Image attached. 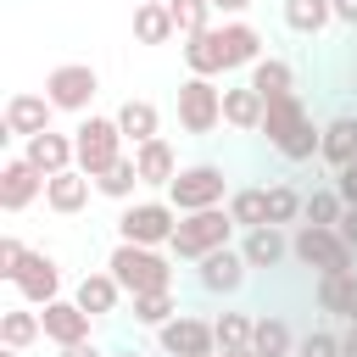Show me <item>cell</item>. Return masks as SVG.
<instances>
[{
	"label": "cell",
	"instance_id": "39",
	"mask_svg": "<svg viewBox=\"0 0 357 357\" xmlns=\"http://www.w3.org/2000/svg\"><path fill=\"white\" fill-rule=\"evenodd\" d=\"M296 357H340V335L335 329H307L296 340Z\"/></svg>",
	"mask_w": 357,
	"mask_h": 357
},
{
	"label": "cell",
	"instance_id": "33",
	"mask_svg": "<svg viewBox=\"0 0 357 357\" xmlns=\"http://www.w3.org/2000/svg\"><path fill=\"white\" fill-rule=\"evenodd\" d=\"M95 190L106 195V201H134V190H139V167H134V156H123V162H112L100 178H95Z\"/></svg>",
	"mask_w": 357,
	"mask_h": 357
},
{
	"label": "cell",
	"instance_id": "29",
	"mask_svg": "<svg viewBox=\"0 0 357 357\" xmlns=\"http://www.w3.org/2000/svg\"><path fill=\"white\" fill-rule=\"evenodd\" d=\"M329 22H335V0H284V28H290V33L312 39V33H324Z\"/></svg>",
	"mask_w": 357,
	"mask_h": 357
},
{
	"label": "cell",
	"instance_id": "37",
	"mask_svg": "<svg viewBox=\"0 0 357 357\" xmlns=\"http://www.w3.org/2000/svg\"><path fill=\"white\" fill-rule=\"evenodd\" d=\"M301 212H307V195H301L296 184H268V223L284 229V223H296Z\"/></svg>",
	"mask_w": 357,
	"mask_h": 357
},
{
	"label": "cell",
	"instance_id": "5",
	"mask_svg": "<svg viewBox=\"0 0 357 357\" xmlns=\"http://www.w3.org/2000/svg\"><path fill=\"white\" fill-rule=\"evenodd\" d=\"M73 145H78V173H89V178H100L112 162H123V128H117V117H78V128H73Z\"/></svg>",
	"mask_w": 357,
	"mask_h": 357
},
{
	"label": "cell",
	"instance_id": "22",
	"mask_svg": "<svg viewBox=\"0 0 357 357\" xmlns=\"http://www.w3.org/2000/svg\"><path fill=\"white\" fill-rule=\"evenodd\" d=\"M262 112H268V100H262L251 84L223 89V123H229V128H240V134H262Z\"/></svg>",
	"mask_w": 357,
	"mask_h": 357
},
{
	"label": "cell",
	"instance_id": "47",
	"mask_svg": "<svg viewBox=\"0 0 357 357\" xmlns=\"http://www.w3.org/2000/svg\"><path fill=\"white\" fill-rule=\"evenodd\" d=\"M112 357H139V351H134V346H117V351H112Z\"/></svg>",
	"mask_w": 357,
	"mask_h": 357
},
{
	"label": "cell",
	"instance_id": "32",
	"mask_svg": "<svg viewBox=\"0 0 357 357\" xmlns=\"http://www.w3.org/2000/svg\"><path fill=\"white\" fill-rule=\"evenodd\" d=\"M251 351H257V357H296V335H290V324H284V318H257Z\"/></svg>",
	"mask_w": 357,
	"mask_h": 357
},
{
	"label": "cell",
	"instance_id": "23",
	"mask_svg": "<svg viewBox=\"0 0 357 357\" xmlns=\"http://www.w3.org/2000/svg\"><path fill=\"white\" fill-rule=\"evenodd\" d=\"M112 117H117V128H123V139H128V145H145V139H156V134H162V112H156L151 100H134V95H128Z\"/></svg>",
	"mask_w": 357,
	"mask_h": 357
},
{
	"label": "cell",
	"instance_id": "35",
	"mask_svg": "<svg viewBox=\"0 0 357 357\" xmlns=\"http://www.w3.org/2000/svg\"><path fill=\"white\" fill-rule=\"evenodd\" d=\"M173 318H178V296H173V290L134 296V324H145V329H162V324H173Z\"/></svg>",
	"mask_w": 357,
	"mask_h": 357
},
{
	"label": "cell",
	"instance_id": "6",
	"mask_svg": "<svg viewBox=\"0 0 357 357\" xmlns=\"http://www.w3.org/2000/svg\"><path fill=\"white\" fill-rule=\"evenodd\" d=\"M178 206L173 201H128L123 212H117V240H128V245H167L173 240V229H178Z\"/></svg>",
	"mask_w": 357,
	"mask_h": 357
},
{
	"label": "cell",
	"instance_id": "30",
	"mask_svg": "<svg viewBox=\"0 0 357 357\" xmlns=\"http://www.w3.org/2000/svg\"><path fill=\"white\" fill-rule=\"evenodd\" d=\"M167 39H178L173 11H167V6H145V0H134V45H167Z\"/></svg>",
	"mask_w": 357,
	"mask_h": 357
},
{
	"label": "cell",
	"instance_id": "8",
	"mask_svg": "<svg viewBox=\"0 0 357 357\" xmlns=\"http://www.w3.org/2000/svg\"><path fill=\"white\" fill-rule=\"evenodd\" d=\"M229 184H223V167L218 162H190L178 167V178L167 184V201L178 212H206V206H229Z\"/></svg>",
	"mask_w": 357,
	"mask_h": 357
},
{
	"label": "cell",
	"instance_id": "12",
	"mask_svg": "<svg viewBox=\"0 0 357 357\" xmlns=\"http://www.w3.org/2000/svg\"><path fill=\"white\" fill-rule=\"evenodd\" d=\"M245 273H251V262L240 257V245H223V251H212V257L195 262V284L206 296H234L245 284Z\"/></svg>",
	"mask_w": 357,
	"mask_h": 357
},
{
	"label": "cell",
	"instance_id": "17",
	"mask_svg": "<svg viewBox=\"0 0 357 357\" xmlns=\"http://www.w3.org/2000/svg\"><path fill=\"white\" fill-rule=\"evenodd\" d=\"M123 296H128V290L112 279V268H89V273L73 284V301H78L89 318H112V312L123 307Z\"/></svg>",
	"mask_w": 357,
	"mask_h": 357
},
{
	"label": "cell",
	"instance_id": "18",
	"mask_svg": "<svg viewBox=\"0 0 357 357\" xmlns=\"http://www.w3.org/2000/svg\"><path fill=\"white\" fill-rule=\"evenodd\" d=\"M184 67L190 78H218L229 73V50H223V28H206L195 39H184Z\"/></svg>",
	"mask_w": 357,
	"mask_h": 357
},
{
	"label": "cell",
	"instance_id": "10",
	"mask_svg": "<svg viewBox=\"0 0 357 357\" xmlns=\"http://www.w3.org/2000/svg\"><path fill=\"white\" fill-rule=\"evenodd\" d=\"M156 346H162V357H218L212 324L206 318H190V312H178L173 324H162L156 329Z\"/></svg>",
	"mask_w": 357,
	"mask_h": 357
},
{
	"label": "cell",
	"instance_id": "50",
	"mask_svg": "<svg viewBox=\"0 0 357 357\" xmlns=\"http://www.w3.org/2000/svg\"><path fill=\"white\" fill-rule=\"evenodd\" d=\"M145 6H167V0H145Z\"/></svg>",
	"mask_w": 357,
	"mask_h": 357
},
{
	"label": "cell",
	"instance_id": "48",
	"mask_svg": "<svg viewBox=\"0 0 357 357\" xmlns=\"http://www.w3.org/2000/svg\"><path fill=\"white\" fill-rule=\"evenodd\" d=\"M218 357H257V351H251V346H245V351H218Z\"/></svg>",
	"mask_w": 357,
	"mask_h": 357
},
{
	"label": "cell",
	"instance_id": "14",
	"mask_svg": "<svg viewBox=\"0 0 357 357\" xmlns=\"http://www.w3.org/2000/svg\"><path fill=\"white\" fill-rule=\"evenodd\" d=\"M45 195V173L28 162V156H6L0 162V206L6 212H22Z\"/></svg>",
	"mask_w": 357,
	"mask_h": 357
},
{
	"label": "cell",
	"instance_id": "20",
	"mask_svg": "<svg viewBox=\"0 0 357 357\" xmlns=\"http://www.w3.org/2000/svg\"><path fill=\"white\" fill-rule=\"evenodd\" d=\"M89 190H95V178H89V173H78V167H67V173L45 178V206H50V212H61V218H73V212H84V206H89Z\"/></svg>",
	"mask_w": 357,
	"mask_h": 357
},
{
	"label": "cell",
	"instance_id": "45",
	"mask_svg": "<svg viewBox=\"0 0 357 357\" xmlns=\"http://www.w3.org/2000/svg\"><path fill=\"white\" fill-rule=\"evenodd\" d=\"M335 22H346V28H357V0H335Z\"/></svg>",
	"mask_w": 357,
	"mask_h": 357
},
{
	"label": "cell",
	"instance_id": "7",
	"mask_svg": "<svg viewBox=\"0 0 357 357\" xmlns=\"http://www.w3.org/2000/svg\"><path fill=\"white\" fill-rule=\"evenodd\" d=\"M95 95H100V73H95L89 61H61V67H50V73H45V100H50L56 112L89 117Z\"/></svg>",
	"mask_w": 357,
	"mask_h": 357
},
{
	"label": "cell",
	"instance_id": "49",
	"mask_svg": "<svg viewBox=\"0 0 357 357\" xmlns=\"http://www.w3.org/2000/svg\"><path fill=\"white\" fill-rule=\"evenodd\" d=\"M0 357H22V351H11V346H0Z\"/></svg>",
	"mask_w": 357,
	"mask_h": 357
},
{
	"label": "cell",
	"instance_id": "44",
	"mask_svg": "<svg viewBox=\"0 0 357 357\" xmlns=\"http://www.w3.org/2000/svg\"><path fill=\"white\" fill-rule=\"evenodd\" d=\"M245 6H251V0H212V11H223V22H234Z\"/></svg>",
	"mask_w": 357,
	"mask_h": 357
},
{
	"label": "cell",
	"instance_id": "46",
	"mask_svg": "<svg viewBox=\"0 0 357 357\" xmlns=\"http://www.w3.org/2000/svg\"><path fill=\"white\" fill-rule=\"evenodd\" d=\"M340 357H357V324L340 329Z\"/></svg>",
	"mask_w": 357,
	"mask_h": 357
},
{
	"label": "cell",
	"instance_id": "25",
	"mask_svg": "<svg viewBox=\"0 0 357 357\" xmlns=\"http://www.w3.org/2000/svg\"><path fill=\"white\" fill-rule=\"evenodd\" d=\"M318 307L357 324V273H318Z\"/></svg>",
	"mask_w": 357,
	"mask_h": 357
},
{
	"label": "cell",
	"instance_id": "43",
	"mask_svg": "<svg viewBox=\"0 0 357 357\" xmlns=\"http://www.w3.org/2000/svg\"><path fill=\"white\" fill-rule=\"evenodd\" d=\"M61 357H112V351H100L95 340H78V346H61Z\"/></svg>",
	"mask_w": 357,
	"mask_h": 357
},
{
	"label": "cell",
	"instance_id": "4",
	"mask_svg": "<svg viewBox=\"0 0 357 357\" xmlns=\"http://www.w3.org/2000/svg\"><path fill=\"white\" fill-rule=\"evenodd\" d=\"M290 257H296L301 268H318V273H357V251L340 240V229L296 223V234H290Z\"/></svg>",
	"mask_w": 357,
	"mask_h": 357
},
{
	"label": "cell",
	"instance_id": "36",
	"mask_svg": "<svg viewBox=\"0 0 357 357\" xmlns=\"http://www.w3.org/2000/svg\"><path fill=\"white\" fill-rule=\"evenodd\" d=\"M167 11H173L178 39H195V33L212 28V0H167Z\"/></svg>",
	"mask_w": 357,
	"mask_h": 357
},
{
	"label": "cell",
	"instance_id": "3",
	"mask_svg": "<svg viewBox=\"0 0 357 357\" xmlns=\"http://www.w3.org/2000/svg\"><path fill=\"white\" fill-rule=\"evenodd\" d=\"M112 279L128 290V296H151V290H173V257H162L156 245H128L117 240L112 257H106Z\"/></svg>",
	"mask_w": 357,
	"mask_h": 357
},
{
	"label": "cell",
	"instance_id": "16",
	"mask_svg": "<svg viewBox=\"0 0 357 357\" xmlns=\"http://www.w3.org/2000/svg\"><path fill=\"white\" fill-rule=\"evenodd\" d=\"M22 156H28V162H33L45 178H56V173L78 167V145H73V134H56V128H45V134L22 139Z\"/></svg>",
	"mask_w": 357,
	"mask_h": 357
},
{
	"label": "cell",
	"instance_id": "15",
	"mask_svg": "<svg viewBox=\"0 0 357 357\" xmlns=\"http://www.w3.org/2000/svg\"><path fill=\"white\" fill-rule=\"evenodd\" d=\"M39 324H45V340L50 346H78V340H89V312L73 301V296H61V301H50V307H39Z\"/></svg>",
	"mask_w": 357,
	"mask_h": 357
},
{
	"label": "cell",
	"instance_id": "31",
	"mask_svg": "<svg viewBox=\"0 0 357 357\" xmlns=\"http://www.w3.org/2000/svg\"><path fill=\"white\" fill-rule=\"evenodd\" d=\"M229 218H234L240 229H262V223H268V184L234 190V195H229Z\"/></svg>",
	"mask_w": 357,
	"mask_h": 357
},
{
	"label": "cell",
	"instance_id": "41",
	"mask_svg": "<svg viewBox=\"0 0 357 357\" xmlns=\"http://www.w3.org/2000/svg\"><path fill=\"white\" fill-rule=\"evenodd\" d=\"M335 195H340V201H346V206H357V162H351V167H340V173H335Z\"/></svg>",
	"mask_w": 357,
	"mask_h": 357
},
{
	"label": "cell",
	"instance_id": "11",
	"mask_svg": "<svg viewBox=\"0 0 357 357\" xmlns=\"http://www.w3.org/2000/svg\"><path fill=\"white\" fill-rule=\"evenodd\" d=\"M50 117H56V106L45 100V89L39 95L33 89H17L6 100V112H0V128H6V139H33V134L50 128Z\"/></svg>",
	"mask_w": 357,
	"mask_h": 357
},
{
	"label": "cell",
	"instance_id": "38",
	"mask_svg": "<svg viewBox=\"0 0 357 357\" xmlns=\"http://www.w3.org/2000/svg\"><path fill=\"white\" fill-rule=\"evenodd\" d=\"M340 212H346V201H340L335 190H312V195H307V212H301V223L335 229V223H340Z\"/></svg>",
	"mask_w": 357,
	"mask_h": 357
},
{
	"label": "cell",
	"instance_id": "28",
	"mask_svg": "<svg viewBox=\"0 0 357 357\" xmlns=\"http://www.w3.org/2000/svg\"><path fill=\"white\" fill-rule=\"evenodd\" d=\"M33 340H45V324H39V312H33V307H6V312H0V346H11V351H28Z\"/></svg>",
	"mask_w": 357,
	"mask_h": 357
},
{
	"label": "cell",
	"instance_id": "40",
	"mask_svg": "<svg viewBox=\"0 0 357 357\" xmlns=\"http://www.w3.org/2000/svg\"><path fill=\"white\" fill-rule=\"evenodd\" d=\"M22 262H28V245H22L17 234H6V240H0V279H6V284H17Z\"/></svg>",
	"mask_w": 357,
	"mask_h": 357
},
{
	"label": "cell",
	"instance_id": "21",
	"mask_svg": "<svg viewBox=\"0 0 357 357\" xmlns=\"http://www.w3.org/2000/svg\"><path fill=\"white\" fill-rule=\"evenodd\" d=\"M240 257H245L251 268H279V262L290 257V234H284L279 223H262V229H245V240H240Z\"/></svg>",
	"mask_w": 357,
	"mask_h": 357
},
{
	"label": "cell",
	"instance_id": "34",
	"mask_svg": "<svg viewBox=\"0 0 357 357\" xmlns=\"http://www.w3.org/2000/svg\"><path fill=\"white\" fill-rule=\"evenodd\" d=\"M212 335H218V351H245L251 335H257V318L251 312H218L212 318Z\"/></svg>",
	"mask_w": 357,
	"mask_h": 357
},
{
	"label": "cell",
	"instance_id": "42",
	"mask_svg": "<svg viewBox=\"0 0 357 357\" xmlns=\"http://www.w3.org/2000/svg\"><path fill=\"white\" fill-rule=\"evenodd\" d=\"M335 229H340V240H346V245H351V251H357V206H346V212H340V223H335Z\"/></svg>",
	"mask_w": 357,
	"mask_h": 357
},
{
	"label": "cell",
	"instance_id": "9",
	"mask_svg": "<svg viewBox=\"0 0 357 357\" xmlns=\"http://www.w3.org/2000/svg\"><path fill=\"white\" fill-rule=\"evenodd\" d=\"M173 106H178V128L184 134H212L223 123V89L212 78H184Z\"/></svg>",
	"mask_w": 357,
	"mask_h": 357
},
{
	"label": "cell",
	"instance_id": "27",
	"mask_svg": "<svg viewBox=\"0 0 357 357\" xmlns=\"http://www.w3.org/2000/svg\"><path fill=\"white\" fill-rule=\"evenodd\" d=\"M223 50H229V73L234 67H257L262 61V33L245 17H234V22H223Z\"/></svg>",
	"mask_w": 357,
	"mask_h": 357
},
{
	"label": "cell",
	"instance_id": "26",
	"mask_svg": "<svg viewBox=\"0 0 357 357\" xmlns=\"http://www.w3.org/2000/svg\"><path fill=\"white\" fill-rule=\"evenodd\" d=\"M262 100H279V95H296V67L284 61V56H262L257 67H251V78H245Z\"/></svg>",
	"mask_w": 357,
	"mask_h": 357
},
{
	"label": "cell",
	"instance_id": "2",
	"mask_svg": "<svg viewBox=\"0 0 357 357\" xmlns=\"http://www.w3.org/2000/svg\"><path fill=\"white\" fill-rule=\"evenodd\" d=\"M234 218H229V206H206V212H184L178 218V229H173V240H167V257H178V262H201V257H212V251H223V245H234Z\"/></svg>",
	"mask_w": 357,
	"mask_h": 357
},
{
	"label": "cell",
	"instance_id": "13",
	"mask_svg": "<svg viewBox=\"0 0 357 357\" xmlns=\"http://www.w3.org/2000/svg\"><path fill=\"white\" fill-rule=\"evenodd\" d=\"M17 296H22L28 307L61 301V262H56L50 251H28V262H22V273H17Z\"/></svg>",
	"mask_w": 357,
	"mask_h": 357
},
{
	"label": "cell",
	"instance_id": "24",
	"mask_svg": "<svg viewBox=\"0 0 357 357\" xmlns=\"http://www.w3.org/2000/svg\"><path fill=\"white\" fill-rule=\"evenodd\" d=\"M318 156L340 173V167H351L357 162V117H329L324 123V145H318Z\"/></svg>",
	"mask_w": 357,
	"mask_h": 357
},
{
	"label": "cell",
	"instance_id": "1",
	"mask_svg": "<svg viewBox=\"0 0 357 357\" xmlns=\"http://www.w3.org/2000/svg\"><path fill=\"white\" fill-rule=\"evenodd\" d=\"M262 134H268V145H273L284 162H312L318 145H324V128H312V112L301 106V95H279V100H268V112H262Z\"/></svg>",
	"mask_w": 357,
	"mask_h": 357
},
{
	"label": "cell",
	"instance_id": "19",
	"mask_svg": "<svg viewBox=\"0 0 357 357\" xmlns=\"http://www.w3.org/2000/svg\"><path fill=\"white\" fill-rule=\"evenodd\" d=\"M134 167H139V184H151V190H167L178 178V156H173V145L162 134L145 139V145H134Z\"/></svg>",
	"mask_w": 357,
	"mask_h": 357
}]
</instances>
